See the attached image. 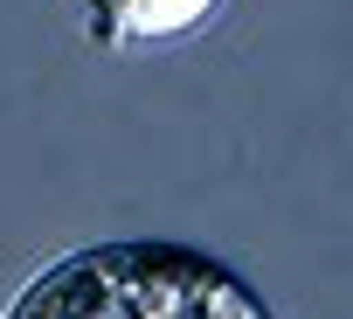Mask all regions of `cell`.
<instances>
[{
	"label": "cell",
	"instance_id": "obj_1",
	"mask_svg": "<svg viewBox=\"0 0 353 319\" xmlns=\"http://www.w3.org/2000/svg\"><path fill=\"white\" fill-rule=\"evenodd\" d=\"M0 319H277L263 291L201 243L104 236L49 257Z\"/></svg>",
	"mask_w": 353,
	"mask_h": 319
},
{
	"label": "cell",
	"instance_id": "obj_2",
	"mask_svg": "<svg viewBox=\"0 0 353 319\" xmlns=\"http://www.w3.org/2000/svg\"><path fill=\"white\" fill-rule=\"evenodd\" d=\"M104 49H173L222 14V0H77Z\"/></svg>",
	"mask_w": 353,
	"mask_h": 319
}]
</instances>
